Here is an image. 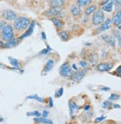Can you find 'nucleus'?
<instances>
[{
  "instance_id": "12",
  "label": "nucleus",
  "mask_w": 121,
  "mask_h": 124,
  "mask_svg": "<svg viewBox=\"0 0 121 124\" xmlns=\"http://www.w3.org/2000/svg\"><path fill=\"white\" fill-rule=\"evenodd\" d=\"M112 22L116 26H119L121 25V10H118L117 12L114 15Z\"/></svg>"
},
{
  "instance_id": "19",
  "label": "nucleus",
  "mask_w": 121,
  "mask_h": 124,
  "mask_svg": "<svg viewBox=\"0 0 121 124\" xmlns=\"http://www.w3.org/2000/svg\"><path fill=\"white\" fill-rule=\"evenodd\" d=\"M65 4V0H49L50 7H62Z\"/></svg>"
},
{
  "instance_id": "13",
  "label": "nucleus",
  "mask_w": 121,
  "mask_h": 124,
  "mask_svg": "<svg viewBox=\"0 0 121 124\" xmlns=\"http://www.w3.org/2000/svg\"><path fill=\"white\" fill-rule=\"evenodd\" d=\"M68 106H69V111H70V115L71 116L74 115L76 111H77L80 108L79 106L76 105L74 102H73V101H70L69 103H68Z\"/></svg>"
},
{
  "instance_id": "27",
  "label": "nucleus",
  "mask_w": 121,
  "mask_h": 124,
  "mask_svg": "<svg viewBox=\"0 0 121 124\" xmlns=\"http://www.w3.org/2000/svg\"><path fill=\"white\" fill-rule=\"evenodd\" d=\"M27 98H28V99H34V100H37L39 101V102H41V103H43V102H44V100H43L42 97H39L37 94H34V95L28 96V97H27Z\"/></svg>"
},
{
  "instance_id": "35",
  "label": "nucleus",
  "mask_w": 121,
  "mask_h": 124,
  "mask_svg": "<svg viewBox=\"0 0 121 124\" xmlns=\"http://www.w3.org/2000/svg\"><path fill=\"white\" fill-rule=\"evenodd\" d=\"M114 74H116L117 76H120V77H121V65L120 66H119L117 69V70L115 71V72H114Z\"/></svg>"
},
{
  "instance_id": "41",
  "label": "nucleus",
  "mask_w": 121,
  "mask_h": 124,
  "mask_svg": "<svg viewBox=\"0 0 121 124\" xmlns=\"http://www.w3.org/2000/svg\"><path fill=\"white\" fill-rule=\"evenodd\" d=\"M72 66H73V69H74V70H75L76 71H78V69H77V67H76V65L75 64H73V65H72Z\"/></svg>"
},
{
  "instance_id": "8",
  "label": "nucleus",
  "mask_w": 121,
  "mask_h": 124,
  "mask_svg": "<svg viewBox=\"0 0 121 124\" xmlns=\"http://www.w3.org/2000/svg\"><path fill=\"white\" fill-rule=\"evenodd\" d=\"M114 66L112 62H101L99 63L97 66V69L99 71H108L111 70Z\"/></svg>"
},
{
  "instance_id": "31",
  "label": "nucleus",
  "mask_w": 121,
  "mask_h": 124,
  "mask_svg": "<svg viewBox=\"0 0 121 124\" xmlns=\"http://www.w3.org/2000/svg\"><path fill=\"white\" fill-rule=\"evenodd\" d=\"M120 98V95L117 94H112L111 96L108 97V100L110 101H112V100H119Z\"/></svg>"
},
{
  "instance_id": "14",
  "label": "nucleus",
  "mask_w": 121,
  "mask_h": 124,
  "mask_svg": "<svg viewBox=\"0 0 121 124\" xmlns=\"http://www.w3.org/2000/svg\"><path fill=\"white\" fill-rule=\"evenodd\" d=\"M111 25H112V20L108 19L101 24L100 27L99 28V31H105L106 30H108L110 28H111Z\"/></svg>"
},
{
  "instance_id": "44",
  "label": "nucleus",
  "mask_w": 121,
  "mask_h": 124,
  "mask_svg": "<svg viewBox=\"0 0 121 124\" xmlns=\"http://www.w3.org/2000/svg\"><path fill=\"white\" fill-rule=\"evenodd\" d=\"M113 106H114V108H120V106L118 104H113Z\"/></svg>"
},
{
  "instance_id": "10",
  "label": "nucleus",
  "mask_w": 121,
  "mask_h": 124,
  "mask_svg": "<svg viewBox=\"0 0 121 124\" xmlns=\"http://www.w3.org/2000/svg\"><path fill=\"white\" fill-rule=\"evenodd\" d=\"M102 38L110 46L112 47H115L116 46V41H115V39L114 37H113L111 35H108V34H103L102 35Z\"/></svg>"
},
{
  "instance_id": "9",
  "label": "nucleus",
  "mask_w": 121,
  "mask_h": 124,
  "mask_svg": "<svg viewBox=\"0 0 121 124\" xmlns=\"http://www.w3.org/2000/svg\"><path fill=\"white\" fill-rule=\"evenodd\" d=\"M70 11L71 14L74 16V17H78L80 16L82 14V10L81 8L76 4V5H73L71 8H70Z\"/></svg>"
},
{
  "instance_id": "16",
  "label": "nucleus",
  "mask_w": 121,
  "mask_h": 124,
  "mask_svg": "<svg viewBox=\"0 0 121 124\" xmlns=\"http://www.w3.org/2000/svg\"><path fill=\"white\" fill-rule=\"evenodd\" d=\"M34 22H32L30 24L29 27L28 28V30L25 32V33H23V36H21L20 39H23L25 37H27L30 36L31 33H33V31H34Z\"/></svg>"
},
{
  "instance_id": "45",
  "label": "nucleus",
  "mask_w": 121,
  "mask_h": 124,
  "mask_svg": "<svg viewBox=\"0 0 121 124\" xmlns=\"http://www.w3.org/2000/svg\"><path fill=\"white\" fill-rule=\"evenodd\" d=\"M3 46V43H2V42L0 40V47H2Z\"/></svg>"
},
{
  "instance_id": "33",
  "label": "nucleus",
  "mask_w": 121,
  "mask_h": 124,
  "mask_svg": "<svg viewBox=\"0 0 121 124\" xmlns=\"http://www.w3.org/2000/svg\"><path fill=\"white\" fill-rule=\"evenodd\" d=\"M114 2L116 5V9L119 7V10H121V0H114Z\"/></svg>"
},
{
  "instance_id": "26",
  "label": "nucleus",
  "mask_w": 121,
  "mask_h": 124,
  "mask_svg": "<svg viewBox=\"0 0 121 124\" xmlns=\"http://www.w3.org/2000/svg\"><path fill=\"white\" fill-rule=\"evenodd\" d=\"M114 35L118 41V44H119L120 47H121V33L119 32V31H114Z\"/></svg>"
},
{
  "instance_id": "39",
  "label": "nucleus",
  "mask_w": 121,
  "mask_h": 124,
  "mask_svg": "<svg viewBox=\"0 0 121 124\" xmlns=\"http://www.w3.org/2000/svg\"><path fill=\"white\" fill-rule=\"evenodd\" d=\"M49 106L51 107V108H52L53 106V100H52V98H49Z\"/></svg>"
},
{
  "instance_id": "4",
  "label": "nucleus",
  "mask_w": 121,
  "mask_h": 124,
  "mask_svg": "<svg viewBox=\"0 0 121 124\" xmlns=\"http://www.w3.org/2000/svg\"><path fill=\"white\" fill-rule=\"evenodd\" d=\"M62 14V8L61 7H51L49 9L45 10L43 13V15H45L47 17H57L60 16Z\"/></svg>"
},
{
  "instance_id": "11",
  "label": "nucleus",
  "mask_w": 121,
  "mask_h": 124,
  "mask_svg": "<svg viewBox=\"0 0 121 124\" xmlns=\"http://www.w3.org/2000/svg\"><path fill=\"white\" fill-rule=\"evenodd\" d=\"M50 20L53 22V24L55 25V27H56L57 29H62V28L65 25L64 22L57 17H52L50 19Z\"/></svg>"
},
{
  "instance_id": "3",
  "label": "nucleus",
  "mask_w": 121,
  "mask_h": 124,
  "mask_svg": "<svg viewBox=\"0 0 121 124\" xmlns=\"http://www.w3.org/2000/svg\"><path fill=\"white\" fill-rule=\"evenodd\" d=\"M92 23L94 25H101L105 20V15L103 10H97L94 11L93 16H92Z\"/></svg>"
},
{
  "instance_id": "43",
  "label": "nucleus",
  "mask_w": 121,
  "mask_h": 124,
  "mask_svg": "<svg viewBox=\"0 0 121 124\" xmlns=\"http://www.w3.org/2000/svg\"><path fill=\"white\" fill-rule=\"evenodd\" d=\"M109 89H110L109 88H106V87H105V88H101V90H103V91H108Z\"/></svg>"
},
{
  "instance_id": "15",
  "label": "nucleus",
  "mask_w": 121,
  "mask_h": 124,
  "mask_svg": "<svg viewBox=\"0 0 121 124\" xmlns=\"http://www.w3.org/2000/svg\"><path fill=\"white\" fill-rule=\"evenodd\" d=\"M19 39L16 38V39H12L11 40H10L8 42H6V43H5L3 45V47L4 48H12V47H14L16 46L19 44Z\"/></svg>"
},
{
  "instance_id": "29",
  "label": "nucleus",
  "mask_w": 121,
  "mask_h": 124,
  "mask_svg": "<svg viewBox=\"0 0 121 124\" xmlns=\"http://www.w3.org/2000/svg\"><path fill=\"white\" fill-rule=\"evenodd\" d=\"M28 116H36V117H40L41 114L40 112L38 111H31V112H28L27 113Z\"/></svg>"
},
{
  "instance_id": "2",
  "label": "nucleus",
  "mask_w": 121,
  "mask_h": 124,
  "mask_svg": "<svg viewBox=\"0 0 121 124\" xmlns=\"http://www.w3.org/2000/svg\"><path fill=\"white\" fill-rule=\"evenodd\" d=\"M14 28L10 24H6L1 32V39L5 42H8L14 38Z\"/></svg>"
},
{
  "instance_id": "36",
  "label": "nucleus",
  "mask_w": 121,
  "mask_h": 124,
  "mask_svg": "<svg viewBox=\"0 0 121 124\" xmlns=\"http://www.w3.org/2000/svg\"><path fill=\"white\" fill-rule=\"evenodd\" d=\"M105 118H106V117H105V116H101V117H100L96 118L95 122H97V123H100V122H101L102 120H103Z\"/></svg>"
},
{
  "instance_id": "1",
  "label": "nucleus",
  "mask_w": 121,
  "mask_h": 124,
  "mask_svg": "<svg viewBox=\"0 0 121 124\" xmlns=\"http://www.w3.org/2000/svg\"><path fill=\"white\" fill-rule=\"evenodd\" d=\"M30 24V19L26 16L17 17L14 22V28L16 32L22 33L25 31Z\"/></svg>"
},
{
  "instance_id": "22",
  "label": "nucleus",
  "mask_w": 121,
  "mask_h": 124,
  "mask_svg": "<svg viewBox=\"0 0 121 124\" xmlns=\"http://www.w3.org/2000/svg\"><path fill=\"white\" fill-rule=\"evenodd\" d=\"M53 65H54V61H53V60H49L46 62L45 67H44V72L47 73V72H48L49 71H51V70L53 69Z\"/></svg>"
},
{
  "instance_id": "7",
  "label": "nucleus",
  "mask_w": 121,
  "mask_h": 124,
  "mask_svg": "<svg viewBox=\"0 0 121 124\" xmlns=\"http://www.w3.org/2000/svg\"><path fill=\"white\" fill-rule=\"evenodd\" d=\"M86 71L85 70H81V71H76L75 73H72L71 76V80L74 83H78L80 82L82 79L85 77Z\"/></svg>"
},
{
  "instance_id": "42",
  "label": "nucleus",
  "mask_w": 121,
  "mask_h": 124,
  "mask_svg": "<svg viewBox=\"0 0 121 124\" xmlns=\"http://www.w3.org/2000/svg\"><path fill=\"white\" fill-rule=\"evenodd\" d=\"M42 38L44 39V40H45L46 39V37L45 35V33H42Z\"/></svg>"
},
{
  "instance_id": "30",
  "label": "nucleus",
  "mask_w": 121,
  "mask_h": 124,
  "mask_svg": "<svg viewBox=\"0 0 121 124\" xmlns=\"http://www.w3.org/2000/svg\"><path fill=\"white\" fill-rule=\"evenodd\" d=\"M63 92H64V89L63 88H60L59 90H57V91L56 92V94H55V97H60L62 94H63Z\"/></svg>"
},
{
  "instance_id": "5",
  "label": "nucleus",
  "mask_w": 121,
  "mask_h": 124,
  "mask_svg": "<svg viewBox=\"0 0 121 124\" xmlns=\"http://www.w3.org/2000/svg\"><path fill=\"white\" fill-rule=\"evenodd\" d=\"M60 74L63 77H68L71 76L72 69L71 65L68 62L63 63L60 68Z\"/></svg>"
},
{
  "instance_id": "18",
  "label": "nucleus",
  "mask_w": 121,
  "mask_h": 124,
  "mask_svg": "<svg viewBox=\"0 0 121 124\" xmlns=\"http://www.w3.org/2000/svg\"><path fill=\"white\" fill-rule=\"evenodd\" d=\"M98 59H99V57L97 53H92L89 56V61L92 65H97L98 62Z\"/></svg>"
},
{
  "instance_id": "28",
  "label": "nucleus",
  "mask_w": 121,
  "mask_h": 124,
  "mask_svg": "<svg viewBox=\"0 0 121 124\" xmlns=\"http://www.w3.org/2000/svg\"><path fill=\"white\" fill-rule=\"evenodd\" d=\"M113 106V104H112V102H110V101H105V102H103V104H102V107L103 108H109V107H111V106Z\"/></svg>"
},
{
  "instance_id": "38",
  "label": "nucleus",
  "mask_w": 121,
  "mask_h": 124,
  "mask_svg": "<svg viewBox=\"0 0 121 124\" xmlns=\"http://www.w3.org/2000/svg\"><path fill=\"white\" fill-rule=\"evenodd\" d=\"M110 1H112V0H102L101 2H100V5L102 6V5L106 4L107 2H110Z\"/></svg>"
},
{
  "instance_id": "34",
  "label": "nucleus",
  "mask_w": 121,
  "mask_h": 124,
  "mask_svg": "<svg viewBox=\"0 0 121 124\" xmlns=\"http://www.w3.org/2000/svg\"><path fill=\"white\" fill-rule=\"evenodd\" d=\"M80 65L83 68V69H86V68L88 67V63L85 61H80Z\"/></svg>"
},
{
  "instance_id": "40",
  "label": "nucleus",
  "mask_w": 121,
  "mask_h": 124,
  "mask_svg": "<svg viewBox=\"0 0 121 124\" xmlns=\"http://www.w3.org/2000/svg\"><path fill=\"white\" fill-rule=\"evenodd\" d=\"M89 108H90V106H86L84 107V110L86 111H89Z\"/></svg>"
},
{
  "instance_id": "21",
  "label": "nucleus",
  "mask_w": 121,
  "mask_h": 124,
  "mask_svg": "<svg viewBox=\"0 0 121 124\" xmlns=\"http://www.w3.org/2000/svg\"><path fill=\"white\" fill-rule=\"evenodd\" d=\"M34 120L37 123H46V124H52L53 122L52 120H49V119H47L46 117H37L36 118L34 119Z\"/></svg>"
},
{
  "instance_id": "6",
  "label": "nucleus",
  "mask_w": 121,
  "mask_h": 124,
  "mask_svg": "<svg viewBox=\"0 0 121 124\" xmlns=\"http://www.w3.org/2000/svg\"><path fill=\"white\" fill-rule=\"evenodd\" d=\"M2 16L7 21H14L17 18L16 14L12 10H5L2 12Z\"/></svg>"
},
{
  "instance_id": "20",
  "label": "nucleus",
  "mask_w": 121,
  "mask_h": 124,
  "mask_svg": "<svg viewBox=\"0 0 121 124\" xmlns=\"http://www.w3.org/2000/svg\"><path fill=\"white\" fill-rule=\"evenodd\" d=\"M97 10V6L95 5H89L88 6L84 11V14L85 16H89L91 14H93L94 11Z\"/></svg>"
},
{
  "instance_id": "17",
  "label": "nucleus",
  "mask_w": 121,
  "mask_h": 124,
  "mask_svg": "<svg viewBox=\"0 0 121 124\" xmlns=\"http://www.w3.org/2000/svg\"><path fill=\"white\" fill-rule=\"evenodd\" d=\"M113 6H114V2L113 1H110L107 2L106 4L103 5L101 6V9L106 12H112L113 10Z\"/></svg>"
},
{
  "instance_id": "37",
  "label": "nucleus",
  "mask_w": 121,
  "mask_h": 124,
  "mask_svg": "<svg viewBox=\"0 0 121 124\" xmlns=\"http://www.w3.org/2000/svg\"><path fill=\"white\" fill-rule=\"evenodd\" d=\"M48 115H49V112H48V111H44L42 112V117H47Z\"/></svg>"
},
{
  "instance_id": "25",
  "label": "nucleus",
  "mask_w": 121,
  "mask_h": 124,
  "mask_svg": "<svg viewBox=\"0 0 121 124\" xmlns=\"http://www.w3.org/2000/svg\"><path fill=\"white\" fill-rule=\"evenodd\" d=\"M8 60H9V61H10V63L13 66H14V67H16V68H18V67L19 66V62L17 61V60H16V59H14V58H13V57H8Z\"/></svg>"
},
{
  "instance_id": "32",
  "label": "nucleus",
  "mask_w": 121,
  "mask_h": 124,
  "mask_svg": "<svg viewBox=\"0 0 121 124\" xmlns=\"http://www.w3.org/2000/svg\"><path fill=\"white\" fill-rule=\"evenodd\" d=\"M6 24L7 23L5 21H0V33H1V32L2 31V30Z\"/></svg>"
},
{
  "instance_id": "23",
  "label": "nucleus",
  "mask_w": 121,
  "mask_h": 124,
  "mask_svg": "<svg viewBox=\"0 0 121 124\" xmlns=\"http://www.w3.org/2000/svg\"><path fill=\"white\" fill-rule=\"evenodd\" d=\"M59 36L60 37V39L63 41H67L69 39L70 37H69V33L67 31H60L59 33Z\"/></svg>"
},
{
  "instance_id": "24",
  "label": "nucleus",
  "mask_w": 121,
  "mask_h": 124,
  "mask_svg": "<svg viewBox=\"0 0 121 124\" xmlns=\"http://www.w3.org/2000/svg\"><path fill=\"white\" fill-rule=\"evenodd\" d=\"M91 2V0H76V4L80 8L89 5Z\"/></svg>"
}]
</instances>
